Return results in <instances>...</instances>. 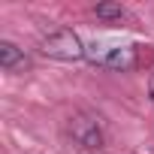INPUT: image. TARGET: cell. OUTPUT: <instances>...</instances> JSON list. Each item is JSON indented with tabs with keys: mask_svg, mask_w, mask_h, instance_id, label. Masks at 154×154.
<instances>
[{
	"mask_svg": "<svg viewBox=\"0 0 154 154\" xmlns=\"http://www.w3.org/2000/svg\"><path fill=\"white\" fill-rule=\"evenodd\" d=\"M85 57L94 66L118 69V72H127V69H133V66L142 63L139 45H106V42H94V45H88V54Z\"/></svg>",
	"mask_w": 154,
	"mask_h": 154,
	"instance_id": "1",
	"label": "cell"
},
{
	"mask_svg": "<svg viewBox=\"0 0 154 154\" xmlns=\"http://www.w3.org/2000/svg\"><path fill=\"white\" fill-rule=\"evenodd\" d=\"M42 54L54 57V60H82L88 54V45L82 42V36L75 30L60 27V30H54L42 39Z\"/></svg>",
	"mask_w": 154,
	"mask_h": 154,
	"instance_id": "2",
	"label": "cell"
},
{
	"mask_svg": "<svg viewBox=\"0 0 154 154\" xmlns=\"http://www.w3.org/2000/svg\"><path fill=\"white\" fill-rule=\"evenodd\" d=\"M69 136L75 145H82L85 151H100L106 136H103V127H100V118L88 115V112H75L69 115V124H66Z\"/></svg>",
	"mask_w": 154,
	"mask_h": 154,
	"instance_id": "3",
	"label": "cell"
},
{
	"mask_svg": "<svg viewBox=\"0 0 154 154\" xmlns=\"http://www.w3.org/2000/svg\"><path fill=\"white\" fill-rule=\"evenodd\" d=\"M0 66L12 72V69L27 66V57H24V51H21L15 42H0Z\"/></svg>",
	"mask_w": 154,
	"mask_h": 154,
	"instance_id": "4",
	"label": "cell"
},
{
	"mask_svg": "<svg viewBox=\"0 0 154 154\" xmlns=\"http://www.w3.org/2000/svg\"><path fill=\"white\" fill-rule=\"evenodd\" d=\"M121 15H124V9L118 3H100L97 6V18H121Z\"/></svg>",
	"mask_w": 154,
	"mask_h": 154,
	"instance_id": "5",
	"label": "cell"
},
{
	"mask_svg": "<svg viewBox=\"0 0 154 154\" xmlns=\"http://www.w3.org/2000/svg\"><path fill=\"white\" fill-rule=\"evenodd\" d=\"M148 94H151V100H154V72H151V79H148Z\"/></svg>",
	"mask_w": 154,
	"mask_h": 154,
	"instance_id": "6",
	"label": "cell"
}]
</instances>
